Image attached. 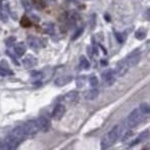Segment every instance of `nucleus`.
<instances>
[{
    "label": "nucleus",
    "instance_id": "obj_1",
    "mask_svg": "<svg viewBox=\"0 0 150 150\" xmlns=\"http://www.w3.org/2000/svg\"><path fill=\"white\" fill-rule=\"evenodd\" d=\"M120 125H116L112 128V129L109 131V133L106 135L102 140V148L103 149H107L108 147H110L111 145H113L116 141L118 140L120 136Z\"/></svg>",
    "mask_w": 150,
    "mask_h": 150
},
{
    "label": "nucleus",
    "instance_id": "obj_2",
    "mask_svg": "<svg viewBox=\"0 0 150 150\" xmlns=\"http://www.w3.org/2000/svg\"><path fill=\"white\" fill-rule=\"evenodd\" d=\"M141 120H142L141 112L139 111V109H134L129 114V116L127 117V125H128V127H130V128L135 127L136 125L139 124Z\"/></svg>",
    "mask_w": 150,
    "mask_h": 150
},
{
    "label": "nucleus",
    "instance_id": "obj_3",
    "mask_svg": "<svg viewBox=\"0 0 150 150\" xmlns=\"http://www.w3.org/2000/svg\"><path fill=\"white\" fill-rule=\"evenodd\" d=\"M24 131H25L26 135H34L37 133L38 129V126H37V123L36 121H33V120H30V121H27L25 122L24 124L22 125Z\"/></svg>",
    "mask_w": 150,
    "mask_h": 150
},
{
    "label": "nucleus",
    "instance_id": "obj_4",
    "mask_svg": "<svg viewBox=\"0 0 150 150\" xmlns=\"http://www.w3.org/2000/svg\"><path fill=\"white\" fill-rule=\"evenodd\" d=\"M124 61L129 68L130 67H134L135 65L138 64V62L140 61V52L139 51L132 52L130 55H128L127 58L124 60Z\"/></svg>",
    "mask_w": 150,
    "mask_h": 150
},
{
    "label": "nucleus",
    "instance_id": "obj_5",
    "mask_svg": "<svg viewBox=\"0 0 150 150\" xmlns=\"http://www.w3.org/2000/svg\"><path fill=\"white\" fill-rule=\"evenodd\" d=\"M36 123H37L38 129L42 130L43 132H47L50 128V120L48 118L44 117V116H42L39 117L37 120H36Z\"/></svg>",
    "mask_w": 150,
    "mask_h": 150
},
{
    "label": "nucleus",
    "instance_id": "obj_6",
    "mask_svg": "<svg viewBox=\"0 0 150 150\" xmlns=\"http://www.w3.org/2000/svg\"><path fill=\"white\" fill-rule=\"evenodd\" d=\"M65 113H66V107H65V105L59 104V105H57L55 107L52 116V118H54V120L59 121V120H60L62 118V116L65 115Z\"/></svg>",
    "mask_w": 150,
    "mask_h": 150
},
{
    "label": "nucleus",
    "instance_id": "obj_7",
    "mask_svg": "<svg viewBox=\"0 0 150 150\" xmlns=\"http://www.w3.org/2000/svg\"><path fill=\"white\" fill-rule=\"evenodd\" d=\"M11 136L20 141V140H22L23 138H25L27 135H26V133L24 131L22 126H16L15 128H13V130H12Z\"/></svg>",
    "mask_w": 150,
    "mask_h": 150
},
{
    "label": "nucleus",
    "instance_id": "obj_8",
    "mask_svg": "<svg viewBox=\"0 0 150 150\" xmlns=\"http://www.w3.org/2000/svg\"><path fill=\"white\" fill-rule=\"evenodd\" d=\"M128 69H129V67L127 66V64L125 63V61L123 60V61L119 62V63L117 64V66H116V69H115V74L117 75V76L119 77H122L124 76L125 74L127 73Z\"/></svg>",
    "mask_w": 150,
    "mask_h": 150
},
{
    "label": "nucleus",
    "instance_id": "obj_9",
    "mask_svg": "<svg viewBox=\"0 0 150 150\" xmlns=\"http://www.w3.org/2000/svg\"><path fill=\"white\" fill-rule=\"evenodd\" d=\"M102 78L108 85H112L115 82V72L113 70H107L102 74Z\"/></svg>",
    "mask_w": 150,
    "mask_h": 150
},
{
    "label": "nucleus",
    "instance_id": "obj_10",
    "mask_svg": "<svg viewBox=\"0 0 150 150\" xmlns=\"http://www.w3.org/2000/svg\"><path fill=\"white\" fill-rule=\"evenodd\" d=\"M36 63H37V61H36V58L31 56V55H27V56L23 59V66L25 67V68H27V69L34 67L36 65Z\"/></svg>",
    "mask_w": 150,
    "mask_h": 150
},
{
    "label": "nucleus",
    "instance_id": "obj_11",
    "mask_svg": "<svg viewBox=\"0 0 150 150\" xmlns=\"http://www.w3.org/2000/svg\"><path fill=\"white\" fill-rule=\"evenodd\" d=\"M99 96V91L98 89H90V90L86 91V92L84 93V97L86 100H95L96 98H98Z\"/></svg>",
    "mask_w": 150,
    "mask_h": 150
},
{
    "label": "nucleus",
    "instance_id": "obj_12",
    "mask_svg": "<svg viewBox=\"0 0 150 150\" xmlns=\"http://www.w3.org/2000/svg\"><path fill=\"white\" fill-rule=\"evenodd\" d=\"M72 80V76H62V77L57 78L55 83V85H57V86H64V85H67V83H70Z\"/></svg>",
    "mask_w": 150,
    "mask_h": 150
},
{
    "label": "nucleus",
    "instance_id": "obj_13",
    "mask_svg": "<svg viewBox=\"0 0 150 150\" xmlns=\"http://www.w3.org/2000/svg\"><path fill=\"white\" fill-rule=\"evenodd\" d=\"M77 98H78V92L77 91H71L64 97L67 102H74V101L77 100Z\"/></svg>",
    "mask_w": 150,
    "mask_h": 150
},
{
    "label": "nucleus",
    "instance_id": "obj_14",
    "mask_svg": "<svg viewBox=\"0 0 150 150\" xmlns=\"http://www.w3.org/2000/svg\"><path fill=\"white\" fill-rule=\"evenodd\" d=\"M25 46L22 44V43H19V44L15 45V47H14V52H15V54L17 55V56H22V55L25 53Z\"/></svg>",
    "mask_w": 150,
    "mask_h": 150
},
{
    "label": "nucleus",
    "instance_id": "obj_15",
    "mask_svg": "<svg viewBox=\"0 0 150 150\" xmlns=\"http://www.w3.org/2000/svg\"><path fill=\"white\" fill-rule=\"evenodd\" d=\"M139 111L141 112V114H146V115H148L149 114V112H150V107H149V104L148 103H146V102H143V103H141L140 104V106H139Z\"/></svg>",
    "mask_w": 150,
    "mask_h": 150
},
{
    "label": "nucleus",
    "instance_id": "obj_16",
    "mask_svg": "<svg viewBox=\"0 0 150 150\" xmlns=\"http://www.w3.org/2000/svg\"><path fill=\"white\" fill-rule=\"evenodd\" d=\"M27 42H28V44L30 45V47H32V48H38L40 46L39 41H38V39H36L35 37H28Z\"/></svg>",
    "mask_w": 150,
    "mask_h": 150
},
{
    "label": "nucleus",
    "instance_id": "obj_17",
    "mask_svg": "<svg viewBox=\"0 0 150 150\" xmlns=\"http://www.w3.org/2000/svg\"><path fill=\"white\" fill-rule=\"evenodd\" d=\"M80 63H81V67L84 69H89L90 68V62L85 56H81L80 58Z\"/></svg>",
    "mask_w": 150,
    "mask_h": 150
},
{
    "label": "nucleus",
    "instance_id": "obj_18",
    "mask_svg": "<svg viewBox=\"0 0 150 150\" xmlns=\"http://www.w3.org/2000/svg\"><path fill=\"white\" fill-rule=\"evenodd\" d=\"M135 36H136V38H137V39H139V40L144 39L145 36H146V31H145L143 28H140V29H138V30L136 31Z\"/></svg>",
    "mask_w": 150,
    "mask_h": 150
},
{
    "label": "nucleus",
    "instance_id": "obj_19",
    "mask_svg": "<svg viewBox=\"0 0 150 150\" xmlns=\"http://www.w3.org/2000/svg\"><path fill=\"white\" fill-rule=\"evenodd\" d=\"M43 29H44V31L48 33V34H52L55 31V26L52 23H45L44 26H43Z\"/></svg>",
    "mask_w": 150,
    "mask_h": 150
},
{
    "label": "nucleus",
    "instance_id": "obj_20",
    "mask_svg": "<svg viewBox=\"0 0 150 150\" xmlns=\"http://www.w3.org/2000/svg\"><path fill=\"white\" fill-rule=\"evenodd\" d=\"M83 32H84V28H79L78 30H77L76 32H75V34L72 35V40H77L80 37V36L83 34Z\"/></svg>",
    "mask_w": 150,
    "mask_h": 150
},
{
    "label": "nucleus",
    "instance_id": "obj_21",
    "mask_svg": "<svg viewBox=\"0 0 150 150\" xmlns=\"http://www.w3.org/2000/svg\"><path fill=\"white\" fill-rule=\"evenodd\" d=\"M89 82H90V85L92 87H96L99 84V80L96 76H92L90 79H89Z\"/></svg>",
    "mask_w": 150,
    "mask_h": 150
},
{
    "label": "nucleus",
    "instance_id": "obj_22",
    "mask_svg": "<svg viewBox=\"0 0 150 150\" xmlns=\"http://www.w3.org/2000/svg\"><path fill=\"white\" fill-rule=\"evenodd\" d=\"M22 4H23V8L25 9V10H27V11H30L31 8H32V5H31V3H30L29 1H27V0H23Z\"/></svg>",
    "mask_w": 150,
    "mask_h": 150
},
{
    "label": "nucleus",
    "instance_id": "obj_23",
    "mask_svg": "<svg viewBox=\"0 0 150 150\" xmlns=\"http://www.w3.org/2000/svg\"><path fill=\"white\" fill-rule=\"evenodd\" d=\"M96 21H97V17H96V14H92L91 17H90V25L91 28L94 29L96 26Z\"/></svg>",
    "mask_w": 150,
    "mask_h": 150
},
{
    "label": "nucleus",
    "instance_id": "obj_24",
    "mask_svg": "<svg viewBox=\"0 0 150 150\" xmlns=\"http://www.w3.org/2000/svg\"><path fill=\"white\" fill-rule=\"evenodd\" d=\"M0 150H15V149H13L12 147H10L5 141H4V142H1V143H0Z\"/></svg>",
    "mask_w": 150,
    "mask_h": 150
},
{
    "label": "nucleus",
    "instance_id": "obj_25",
    "mask_svg": "<svg viewBox=\"0 0 150 150\" xmlns=\"http://www.w3.org/2000/svg\"><path fill=\"white\" fill-rule=\"evenodd\" d=\"M12 71L10 69H0V75L2 76H7V75H12Z\"/></svg>",
    "mask_w": 150,
    "mask_h": 150
},
{
    "label": "nucleus",
    "instance_id": "obj_26",
    "mask_svg": "<svg viewBox=\"0 0 150 150\" xmlns=\"http://www.w3.org/2000/svg\"><path fill=\"white\" fill-rule=\"evenodd\" d=\"M115 36H116V39H117L119 43L124 42V36H123V34H121L120 32H115Z\"/></svg>",
    "mask_w": 150,
    "mask_h": 150
},
{
    "label": "nucleus",
    "instance_id": "obj_27",
    "mask_svg": "<svg viewBox=\"0 0 150 150\" xmlns=\"http://www.w3.org/2000/svg\"><path fill=\"white\" fill-rule=\"evenodd\" d=\"M0 19H1L3 22H6L7 19H8V16H7V13H5L2 9H0Z\"/></svg>",
    "mask_w": 150,
    "mask_h": 150
},
{
    "label": "nucleus",
    "instance_id": "obj_28",
    "mask_svg": "<svg viewBox=\"0 0 150 150\" xmlns=\"http://www.w3.org/2000/svg\"><path fill=\"white\" fill-rule=\"evenodd\" d=\"M14 42H15V37H14V36H11V37H9L8 39L6 40L7 46H11V45H13Z\"/></svg>",
    "mask_w": 150,
    "mask_h": 150
},
{
    "label": "nucleus",
    "instance_id": "obj_29",
    "mask_svg": "<svg viewBox=\"0 0 150 150\" xmlns=\"http://www.w3.org/2000/svg\"><path fill=\"white\" fill-rule=\"evenodd\" d=\"M31 76L34 77V78L39 79V78H42V72H38V71H34V72H32V73H31Z\"/></svg>",
    "mask_w": 150,
    "mask_h": 150
},
{
    "label": "nucleus",
    "instance_id": "obj_30",
    "mask_svg": "<svg viewBox=\"0 0 150 150\" xmlns=\"http://www.w3.org/2000/svg\"><path fill=\"white\" fill-rule=\"evenodd\" d=\"M21 25H22V26H29L30 25V22L28 21L27 18L23 17L22 19H21Z\"/></svg>",
    "mask_w": 150,
    "mask_h": 150
},
{
    "label": "nucleus",
    "instance_id": "obj_31",
    "mask_svg": "<svg viewBox=\"0 0 150 150\" xmlns=\"http://www.w3.org/2000/svg\"><path fill=\"white\" fill-rule=\"evenodd\" d=\"M131 135H132V131H128L125 133V135H124V137L122 138V141H125V140H127L128 138H130L131 137Z\"/></svg>",
    "mask_w": 150,
    "mask_h": 150
},
{
    "label": "nucleus",
    "instance_id": "obj_32",
    "mask_svg": "<svg viewBox=\"0 0 150 150\" xmlns=\"http://www.w3.org/2000/svg\"><path fill=\"white\" fill-rule=\"evenodd\" d=\"M77 85H78L79 87L80 86H83L84 85V80H83V78H79L78 80H77Z\"/></svg>",
    "mask_w": 150,
    "mask_h": 150
},
{
    "label": "nucleus",
    "instance_id": "obj_33",
    "mask_svg": "<svg viewBox=\"0 0 150 150\" xmlns=\"http://www.w3.org/2000/svg\"><path fill=\"white\" fill-rule=\"evenodd\" d=\"M87 50H88V53L90 54V56H91V57H93V54H94L93 48H92V47L90 46V47H88V49H87Z\"/></svg>",
    "mask_w": 150,
    "mask_h": 150
},
{
    "label": "nucleus",
    "instance_id": "obj_34",
    "mask_svg": "<svg viewBox=\"0 0 150 150\" xmlns=\"http://www.w3.org/2000/svg\"><path fill=\"white\" fill-rule=\"evenodd\" d=\"M101 63H102V65H107L108 62L106 61V60H102V61H101Z\"/></svg>",
    "mask_w": 150,
    "mask_h": 150
},
{
    "label": "nucleus",
    "instance_id": "obj_35",
    "mask_svg": "<svg viewBox=\"0 0 150 150\" xmlns=\"http://www.w3.org/2000/svg\"><path fill=\"white\" fill-rule=\"evenodd\" d=\"M142 150H147V149H142Z\"/></svg>",
    "mask_w": 150,
    "mask_h": 150
}]
</instances>
